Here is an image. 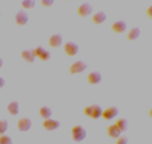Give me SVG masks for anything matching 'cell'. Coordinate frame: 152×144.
<instances>
[{
  "label": "cell",
  "instance_id": "1",
  "mask_svg": "<svg viewBox=\"0 0 152 144\" xmlns=\"http://www.w3.org/2000/svg\"><path fill=\"white\" fill-rule=\"evenodd\" d=\"M71 137H72L75 142H81L86 138V130H85V128H83L81 125H76L72 128V130H71Z\"/></svg>",
  "mask_w": 152,
  "mask_h": 144
},
{
  "label": "cell",
  "instance_id": "2",
  "mask_svg": "<svg viewBox=\"0 0 152 144\" xmlns=\"http://www.w3.org/2000/svg\"><path fill=\"white\" fill-rule=\"evenodd\" d=\"M86 68H88V65L85 63L84 61H76L70 66L69 71L71 75H76V73H81V72H84Z\"/></svg>",
  "mask_w": 152,
  "mask_h": 144
},
{
  "label": "cell",
  "instance_id": "3",
  "mask_svg": "<svg viewBox=\"0 0 152 144\" xmlns=\"http://www.w3.org/2000/svg\"><path fill=\"white\" fill-rule=\"evenodd\" d=\"M64 51H65V53L70 56V57H74L77 55V52H79V46L76 44L75 42H67L66 44L64 46Z\"/></svg>",
  "mask_w": 152,
  "mask_h": 144
},
{
  "label": "cell",
  "instance_id": "4",
  "mask_svg": "<svg viewBox=\"0 0 152 144\" xmlns=\"http://www.w3.org/2000/svg\"><path fill=\"white\" fill-rule=\"evenodd\" d=\"M118 114H119V110H118L115 106H110V108H108L105 110H103L102 116L105 120H112V119L115 118Z\"/></svg>",
  "mask_w": 152,
  "mask_h": 144
},
{
  "label": "cell",
  "instance_id": "5",
  "mask_svg": "<svg viewBox=\"0 0 152 144\" xmlns=\"http://www.w3.org/2000/svg\"><path fill=\"white\" fill-rule=\"evenodd\" d=\"M33 51H34L36 58L38 57V58L42 60V61H48L51 58V53L48 51H46L43 47H37L36 49H33Z\"/></svg>",
  "mask_w": 152,
  "mask_h": 144
},
{
  "label": "cell",
  "instance_id": "6",
  "mask_svg": "<svg viewBox=\"0 0 152 144\" xmlns=\"http://www.w3.org/2000/svg\"><path fill=\"white\" fill-rule=\"evenodd\" d=\"M17 127H18V129L20 132H27V130H29L31 129L32 121H31V119H28V118H22V119L18 120Z\"/></svg>",
  "mask_w": 152,
  "mask_h": 144
},
{
  "label": "cell",
  "instance_id": "7",
  "mask_svg": "<svg viewBox=\"0 0 152 144\" xmlns=\"http://www.w3.org/2000/svg\"><path fill=\"white\" fill-rule=\"evenodd\" d=\"M93 12V7L89 3H83L81 5L77 8V14L80 17H88Z\"/></svg>",
  "mask_w": 152,
  "mask_h": 144
},
{
  "label": "cell",
  "instance_id": "8",
  "mask_svg": "<svg viewBox=\"0 0 152 144\" xmlns=\"http://www.w3.org/2000/svg\"><path fill=\"white\" fill-rule=\"evenodd\" d=\"M60 121L58 120H53V119H46L45 121H43V128L46 129V130H56V129H58L60 128Z\"/></svg>",
  "mask_w": 152,
  "mask_h": 144
},
{
  "label": "cell",
  "instance_id": "9",
  "mask_svg": "<svg viewBox=\"0 0 152 144\" xmlns=\"http://www.w3.org/2000/svg\"><path fill=\"white\" fill-rule=\"evenodd\" d=\"M27 22H28V14L24 10L18 12L15 15V23L18 25H26Z\"/></svg>",
  "mask_w": 152,
  "mask_h": 144
},
{
  "label": "cell",
  "instance_id": "10",
  "mask_svg": "<svg viewBox=\"0 0 152 144\" xmlns=\"http://www.w3.org/2000/svg\"><path fill=\"white\" fill-rule=\"evenodd\" d=\"M22 58L27 61V62H29V63H33L36 60V55H34V51L33 49H24L22 52Z\"/></svg>",
  "mask_w": 152,
  "mask_h": 144
},
{
  "label": "cell",
  "instance_id": "11",
  "mask_svg": "<svg viewBox=\"0 0 152 144\" xmlns=\"http://www.w3.org/2000/svg\"><path fill=\"white\" fill-rule=\"evenodd\" d=\"M112 29L115 33H123L127 29V23L124 20H117L115 23H113Z\"/></svg>",
  "mask_w": 152,
  "mask_h": 144
},
{
  "label": "cell",
  "instance_id": "12",
  "mask_svg": "<svg viewBox=\"0 0 152 144\" xmlns=\"http://www.w3.org/2000/svg\"><path fill=\"white\" fill-rule=\"evenodd\" d=\"M48 42H50V46L51 47H53V48L60 47L61 43H62V36L58 34V33H56V34L50 37V41Z\"/></svg>",
  "mask_w": 152,
  "mask_h": 144
},
{
  "label": "cell",
  "instance_id": "13",
  "mask_svg": "<svg viewBox=\"0 0 152 144\" xmlns=\"http://www.w3.org/2000/svg\"><path fill=\"white\" fill-rule=\"evenodd\" d=\"M107 133H108L109 137L114 138V139H117L118 137H121V134H122V132L118 129V127L115 125V124H113V125H109L108 129H107Z\"/></svg>",
  "mask_w": 152,
  "mask_h": 144
},
{
  "label": "cell",
  "instance_id": "14",
  "mask_svg": "<svg viewBox=\"0 0 152 144\" xmlns=\"http://www.w3.org/2000/svg\"><path fill=\"white\" fill-rule=\"evenodd\" d=\"M102 81V75L99 73V72H91V73L88 75V82L91 84V85H96Z\"/></svg>",
  "mask_w": 152,
  "mask_h": 144
},
{
  "label": "cell",
  "instance_id": "15",
  "mask_svg": "<svg viewBox=\"0 0 152 144\" xmlns=\"http://www.w3.org/2000/svg\"><path fill=\"white\" fill-rule=\"evenodd\" d=\"M102 114H103V110H102V108L99 106L98 104H94V105H91V119H99L102 116Z\"/></svg>",
  "mask_w": 152,
  "mask_h": 144
},
{
  "label": "cell",
  "instance_id": "16",
  "mask_svg": "<svg viewBox=\"0 0 152 144\" xmlns=\"http://www.w3.org/2000/svg\"><path fill=\"white\" fill-rule=\"evenodd\" d=\"M105 19H107V14L104 12H98V13H95L93 15V22L95 24H102Z\"/></svg>",
  "mask_w": 152,
  "mask_h": 144
},
{
  "label": "cell",
  "instance_id": "17",
  "mask_svg": "<svg viewBox=\"0 0 152 144\" xmlns=\"http://www.w3.org/2000/svg\"><path fill=\"white\" fill-rule=\"evenodd\" d=\"M140 34H141L140 28H132V29L129 31V33L127 34V38L129 41H134V39H137V38L140 37Z\"/></svg>",
  "mask_w": 152,
  "mask_h": 144
},
{
  "label": "cell",
  "instance_id": "18",
  "mask_svg": "<svg viewBox=\"0 0 152 144\" xmlns=\"http://www.w3.org/2000/svg\"><path fill=\"white\" fill-rule=\"evenodd\" d=\"M115 125L118 127V129H119L121 132H126L127 129H128V120L124 119V118L118 119V120H117V123H115Z\"/></svg>",
  "mask_w": 152,
  "mask_h": 144
},
{
  "label": "cell",
  "instance_id": "19",
  "mask_svg": "<svg viewBox=\"0 0 152 144\" xmlns=\"http://www.w3.org/2000/svg\"><path fill=\"white\" fill-rule=\"evenodd\" d=\"M39 115L42 118H43L45 120L46 119H50L51 118V115H52V110L48 108V106H42L39 109Z\"/></svg>",
  "mask_w": 152,
  "mask_h": 144
},
{
  "label": "cell",
  "instance_id": "20",
  "mask_svg": "<svg viewBox=\"0 0 152 144\" xmlns=\"http://www.w3.org/2000/svg\"><path fill=\"white\" fill-rule=\"evenodd\" d=\"M8 111L12 115H17L19 111V104L17 101H12L10 104H8Z\"/></svg>",
  "mask_w": 152,
  "mask_h": 144
},
{
  "label": "cell",
  "instance_id": "21",
  "mask_svg": "<svg viewBox=\"0 0 152 144\" xmlns=\"http://www.w3.org/2000/svg\"><path fill=\"white\" fill-rule=\"evenodd\" d=\"M34 5H36L34 0H23L22 1V7L24 9H32V8H34Z\"/></svg>",
  "mask_w": 152,
  "mask_h": 144
},
{
  "label": "cell",
  "instance_id": "22",
  "mask_svg": "<svg viewBox=\"0 0 152 144\" xmlns=\"http://www.w3.org/2000/svg\"><path fill=\"white\" fill-rule=\"evenodd\" d=\"M8 129V121L5 119H0V134H4Z\"/></svg>",
  "mask_w": 152,
  "mask_h": 144
},
{
  "label": "cell",
  "instance_id": "23",
  "mask_svg": "<svg viewBox=\"0 0 152 144\" xmlns=\"http://www.w3.org/2000/svg\"><path fill=\"white\" fill-rule=\"evenodd\" d=\"M0 144H13L12 138L8 135H1L0 137Z\"/></svg>",
  "mask_w": 152,
  "mask_h": 144
},
{
  "label": "cell",
  "instance_id": "24",
  "mask_svg": "<svg viewBox=\"0 0 152 144\" xmlns=\"http://www.w3.org/2000/svg\"><path fill=\"white\" fill-rule=\"evenodd\" d=\"M115 144H128V138L126 135H121L117 138Z\"/></svg>",
  "mask_w": 152,
  "mask_h": 144
},
{
  "label": "cell",
  "instance_id": "25",
  "mask_svg": "<svg viewBox=\"0 0 152 144\" xmlns=\"http://www.w3.org/2000/svg\"><path fill=\"white\" fill-rule=\"evenodd\" d=\"M41 3H42V5H43V7H51L55 1H53V0H42Z\"/></svg>",
  "mask_w": 152,
  "mask_h": 144
},
{
  "label": "cell",
  "instance_id": "26",
  "mask_svg": "<svg viewBox=\"0 0 152 144\" xmlns=\"http://www.w3.org/2000/svg\"><path fill=\"white\" fill-rule=\"evenodd\" d=\"M4 85H5V80H4L3 77H0V89L4 87Z\"/></svg>",
  "mask_w": 152,
  "mask_h": 144
},
{
  "label": "cell",
  "instance_id": "27",
  "mask_svg": "<svg viewBox=\"0 0 152 144\" xmlns=\"http://www.w3.org/2000/svg\"><path fill=\"white\" fill-rule=\"evenodd\" d=\"M151 12H152V7L148 8V10H147V14H148V17L151 18Z\"/></svg>",
  "mask_w": 152,
  "mask_h": 144
},
{
  "label": "cell",
  "instance_id": "28",
  "mask_svg": "<svg viewBox=\"0 0 152 144\" xmlns=\"http://www.w3.org/2000/svg\"><path fill=\"white\" fill-rule=\"evenodd\" d=\"M1 66H3V60L0 58V68H1Z\"/></svg>",
  "mask_w": 152,
  "mask_h": 144
}]
</instances>
